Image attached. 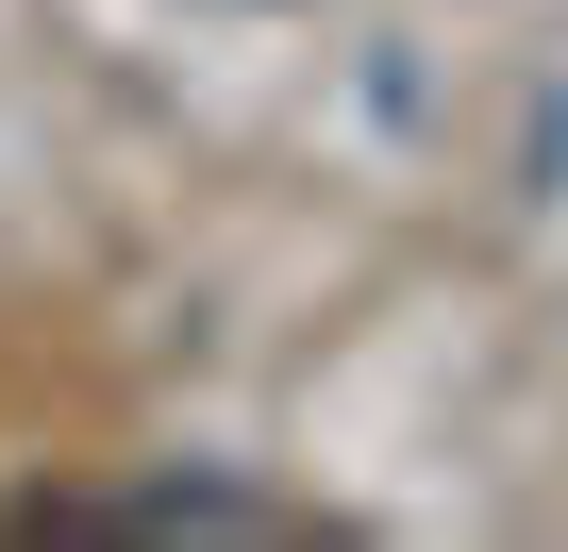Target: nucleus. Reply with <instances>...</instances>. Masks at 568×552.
Returning a JSON list of instances; mask_svg holds the SVG:
<instances>
[{
	"label": "nucleus",
	"instance_id": "obj_1",
	"mask_svg": "<svg viewBox=\"0 0 568 552\" xmlns=\"http://www.w3.org/2000/svg\"><path fill=\"white\" fill-rule=\"evenodd\" d=\"M51 519H101V535H302V502H267V485H118V502H51Z\"/></svg>",
	"mask_w": 568,
	"mask_h": 552
},
{
	"label": "nucleus",
	"instance_id": "obj_2",
	"mask_svg": "<svg viewBox=\"0 0 568 552\" xmlns=\"http://www.w3.org/2000/svg\"><path fill=\"white\" fill-rule=\"evenodd\" d=\"M251 18H267V0H251Z\"/></svg>",
	"mask_w": 568,
	"mask_h": 552
}]
</instances>
